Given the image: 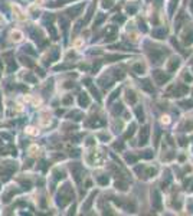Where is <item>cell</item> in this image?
<instances>
[{
	"label": "cell",
	"instance_id": "obj_1",
	"mask_svg": "<svg viewBox=\"0 0 193 216\" xmlns=\"http://www.w3.org/2000/svg\"><path fill=\"white\" fill-rule=\"evenodd\" d=\"M154 79H156L157 84L161 85V84H164V82L169 79V76H167L164 72H161V71H156V72H154Z\"/></svg>",
	"mask_w": 193,
	"mask_h": 216
},
{
	"label": "cell",
	"instance_id": "obj_2",
	"mask_svg": "<svg viewBox=\"0 0 193 216\" xmlns=\"http://www.w3.org/2000/svg\"><path fill=\"white\" fill-rule=\"evenodd\" d=\"M153 206L156 209H160L161 208V198H160V194L157 190H153Z\"/></svg>",
	"mask_w": 193,
	"mask_h": 216
},
{
	"label": "cell",
	"instance_id": "obj_3",
	"mask_svg": "<svg viewBox=\"0 0 193 216\" xmlns=\"http://www.w3.org/2000/svg\"><path fill=\"white\" fill-rule=\"evenodd\" d=\"M147 138H149V127H144L140 131V144H146L147 143Z\"/></svg>",
	"mask_w": 193,
	"mask_h": 216
},
{
	"label": "cell",
	"instance_id": "obj_4",
	"mask_svg": "<svg viewBox=\"0 0 193 216\" xmlns=\"http://www.w3.org/2000/svg\"><path fill=\"white\" fill-rule=\"evenodd\" d=\"M133 69L136 71V74H144L146 66L144 65H141V63H136V65L133 66Z\"/></svg>",
	"mask_w": 193,
	"mask_h": 216
},
{
	"label": "cell",
	"instance_id": "obj_5",
	"mask_svg": "<svg viewBox=\"0 0 193 216\" xmlns=\"http://www.w3.org/2000/svg\"><path fill=\"white\" fill-rule=\"evenodd\" d=\"M136 100H137V97L134 95L133 91H128V92H127V101H128L130 104H134V102H136Z\"/></svg>",
	"mask_w": 193,
	"mask_h": 216
},
{
	"label": "cell",
	"instance_id": "obj_6",
	"mask_svg": "<svg viewBox=\"0 0 193 216\" xmlns=\"http://www.w3.org/2000/svg\"><path fill=\"white\" fill-rule=\"evenodd\" d=\"M88 97L87 95H81V98H79V104L81 105H88Z\"/></svg>",
	"mask_w": 193,
	"mask_h": 216
},
{
	"label": "cell",
	"instance_id": "obj_7",
	"mask_svg": "<svg viewBox=\"0 0 193 216\" xmlns=\"http://www.w3.org/2000/svg\"><path fill=\"white\" fill-rule=\"evenodd\" d=\"M154 35H156L157 37H159V39H161V37L164 36V35H166V30L164 29H160V30H156V32H154Z\"/></svg>",
	"mask_w": 193,
	"mask_h": 216
},
{
	"label": "cell",
	"instance_id": "obj_8",
	"mask_svg": "<svg viewBox=\"0 0 193 216\" xmlns=\"http://www.w3.org/2000/svg\"><path fill=\"white\" fill-rule=\"evenodd\" d=\"M171 61H173V62L170 63V66H169V69H170V71H173L175 68H177V66H179V59H171Z\"/></svg>",
	"mask_w": 193,
	"mask_h": 216
}]
</instances>
